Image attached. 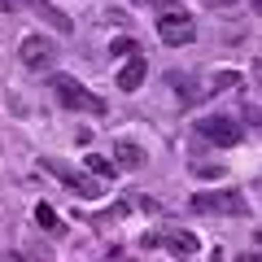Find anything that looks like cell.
I'll use <instances>...</instances> for the list:
<instances>
[{"label":"cell","instance_id":"6da1fadb","mask_svg":"<svg viewBox=\"0 0 262 262\" xmlns=\"http://www.w3.org/2000/svg\"><path fill=\"white\" fill-rule=\"evenodd\" d=\"M48 88H53L57 105L61 110H75V114H105V101L92 92V88H83L75 75H53L48 79Z\"/></svg>","mask_w":262,"mask_h":262},{"label":"cell","instance_id":"7a4b0ae2","mask_svg":"<svg viewBox=\"0 0 262 262\" xmlns=\"http://www.w3.org/2000/svg\"><path fill=\"white\" fill-rule=\"evenodd\" d=\"M158 39L170 48H184L196 39V22L188 18V9L179 5V0H170L166 9H158Z\"/></svg>","mask_w":262,"mask_h":262},{"label":"cell","instance_id":"3957f363","mask_svg":"<svg viewBox=\"0 0 262 262\" xmlns=\"http://www.w3.org/2000/svg\"><path fill=\"white\" fill-rule=\"evenodd\" d=\"M18 57H22L27 70L48 75V70L57 66V39H48V35H22L18 39Z\"/></svg>","mask_w":262,"mask_h":262},{"label":"cell","instance_id":"277c9868","mask_svg":"<svg viewBox=\"0 0 262 262\" xmlns=\"http://www.w3.org/2000/svg\"><path fill=\"white\" fill-rule=\"evenodd\" d=\"M188 206H192L196 214H236V219L249 214V201H245L241 192H196Z\"/></svg>","mask_w":262,"mask_h":262},{"label":"cell","instance_id":"5b68a950","mask_svg":"<svg viewBox=\"0 0 262 262\" xmlns=\"http://www.w3.org/2000/svg\"><path fill=\"white\" fill-rule=\"evenodd\" d=\"M196 136L210 140V144H219V149H232V144H241L245 127H241L236 118H227V114H210V118L196 122Z\"/></svg>","mask_w":262,"mask_h":262},{"label":"cell","instance_id":"8992f818","mask_svg":"<svg viewBox=\"0 0 262 262\" xmlns=\"http://www.w3.org/2000/svg\"><path fill=\"white\" fill-rule=\"evenodd\" d=\"M44 166H48V170H53V175H57V179H61V184H66V188H70V192H75V196H83V201H96V196H101V192H105V188H101V184H96V179H92V175H79V170H70V166H57V162H44Z\"/></svg>","mask_w":262,"mask_h":262},{"label":"cell","instance_id":"52a82bcc","mask_svg":"<svg viewBox=\"0 0 262 262\" xmlns=\"http://www.w3.org/2000/svg\"><path fill=\"white\" fill-rule=\"evenodd\" d=\"M149 245H162V249L170 253V258H196L201 253V241H196V232H162V236H149Z\"/></svg>","mask_w":262,"mask_h":262},{"label":"cell","instance_id":"ba28073f","mask_svg":"<svg viewBox=\"0 0 262 262\" xmlns=\"http://www.w3.org/2000/svg\"><path fill=\"white\" fill-rule=\"evenodd\" d=\"M114 166L118 170H144L149 166V153H144L136 140H118L114 144Z\"/></svg>","mask_w":262,"mask_h":262},{"label":"cell","instance_id":"9c48e42d","mask_svg":"<svg viewBox=\"0 0 262 262\" xmlns=\"http://www.w3.org/2000/svg\"><path fill=\"white\" fill-rule=\"evenodd\" d=\"M144 79H149V61H144V57H136V61H122V70H118V88H122V92H136Z\"/></svg>","mask_w":262,"mask_h":262},{"label":"cell","instance_id":"30bf717a","mask_svg":"<svg viewBox=\"0 0 262 262\" xmlns=\"http://www.w3.org/2000/svg\"><path fill=\"white\" fill-rule=\"evenodd\" d=\"M35 223L44 227V232H53V236H61V232H66V227H61V219H57V210L48 206V201H39V206H35Z\"/></svg>","mask_w":262,"mask_h":262},{"label":"cell","instance_id":"8fae6325","mask_svg":"<svg viewBox=\"0 0 262 262\" xmlns=\"http://www.w3.org/2000/svg\"><path fill=\"white\" fill-rule=\"evenodd\" d=\"M166 79L179 88V101H184V105H192L196 96H201V88H196V79H192V75H179V70H175V75H166Z\"/></svg>","mask_w":262,"mask_h":262},{"label":"cell","instance_id":"7c38bea8","mask_svg":"<svg viewBox=\"0 0 262 262\" xmlns=\"http://www.w3.org/2000/svg\"><path fill=\"white\" fill-rule=\"evenodd\" d=\"M110 53H114V57H122V61H136V57H140V44H136L131 35H118V39L110 44Z\"/></svg>","mask_w":262,"mask_h":262},{"label":"cell","instance_id":"4fadbf2b","mask_svg":"<svg viewBox=\"0 0 262 262\" xmlns=\"http://www.w3.org/2000/svg\"><path fill=\"white\" fill-rule=\"evenodd\" d=\"M227 88H241V75H236V70H219L210 92H227Z\"/></svg>","mask_w":262,"mask_h":262},{"label":"cell","instance_id":"5bb4252c","mask_svg":"<svg viewBox=\"0 0 262 262\" xmlns=\"http://www.w3.org/2000/svg\"><path fill=\"white\" fill-rule=\"evenodd\" d=\"M88 170H96V175H101V179H110V175H114V170H118V166H114L110 158H96V153H92V158H88Z\"/></svg>","mask_w":262,"mask_h":262},{"label":"cell","instance_id":"9a60e30c","mask_svg":"<svg viewBox=\"0 0 262 262\" xmlns=\"http://www.w3.org/2000/svg\"><path fill=\"white\" fill-rule=\"evenodd\" d=\"M188 170H192V175H201V179H219V175H223V166H214V162H192Z\"/></svg>","mask_w":262,"mask_h":262},{"label":"cell","instance_id":"2e32d148","mask_svg":"<svg viewBox=\"0 0 262 262\" xmlns=\"http://www.w3.org/2000/svg\"><path fill=\"white\" fill-rule=\"evenodd\" d=\"M245 118H249V122H258V127H262V110H253V105L245 110Z\"/></svg>","mask_w":262,"mask_h":262},{"label":"cell","instance_id":"e0dca14e","mask_svg":"<svg viewBox=\"0 0 262 262\" xmlns=\"http://www.w3.org/2000/svg\"><path fill=\"white\" fill-rule=\"evenodd\" d=\"M110 262H131V258H127V249H110Z\"/></svg>","mask_w":262,"mask_h":262},{"label":"cell","instance_id":"ac0fdd59","mask_svg":"<svg viewBox=\"0 0 262 262\" xmlns=\"http://www.w3.org/2000/svg\"><path fill=\"white\" fill-rule=\"evenodd\" d=\"M236 262H262V253H241Z\"/></svg>","mask_w":262,"mask_h":262},{"label":"cell","instance_id":"d6986e66","mask_svg":"<svg viewBox=\"0 0 262 262\" xmlns=\"http://www.w3.org/2000/svg\"><path fill=\"white\" fill-rule=\"evenodd\" d=\"M136 5H158V9H166L170 0H136Z\"/></svg>","mask_w":262,"mask_h":262},{"label":"cell","instance_id":"ffe728a7","mask_svg":"<svg viewBox=\"0 0 262 262\" xmlns=\"http://www.w3.org/2000/svg\"><path fill=\"white\" fill-rule=\"evenodd\" d=\"M253 75H258V83H262V61H253Z\"/></svg>","mask_w":262,"mask_h":262},{"label":"cell","instance_id":"44dd1931","mask_svg":"<svg viewBox=\"0 0 262 262\" xmlns=\"http://www.w3.org/2000/svg\"><path fill=\"white\" fill-rule=\"evenodd\" d=\"M0 9H13V0H0Z\"/></svg>","mask_w":262,"mask_h":262},{"label":"cell","instance_id":"7402d4cb","mask_svg":"<svg viewBox=\"0 0 262 262\" xmlns=\"http://www.w3.org/2000/svg\"><path fill=\"white\" fill-rule=\"evenodd\" d=\"M210 5H236V0H210Z\"/></svg>","mask_w":262,"mask_h":262},{"label":"cell","instance_id":"603a6c76","mask_svg":"<svg viewBox=\"0 0 262 262\" xmlns=\"http://www.w3.org/2000/svg\"><path fill=\"white\" fill-rule=\"evenodd\" d=\"M253 5H258V9H262V0H253Z\"/></svg>","mask_w":262,"mask_h":262}]
</instances>
